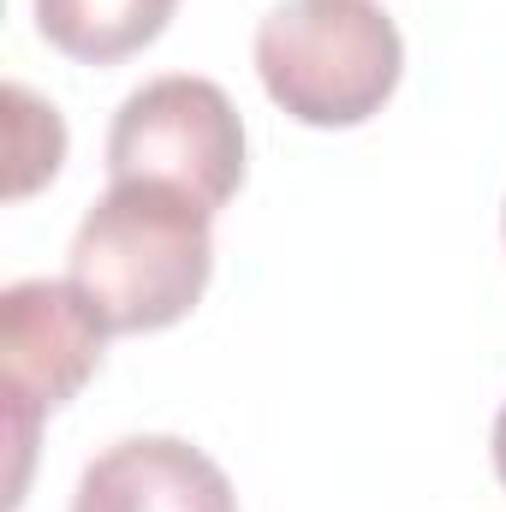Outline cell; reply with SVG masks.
<instances>
[{"mask_svg": "<svg viewBox=\"0 0 506 512\" xmlns=\"http://www.w3.org/2000/svg\"><path fill=\"white\" fill-rule=\"evenodd\" d=\"M256 72L292 120L364 126L405 72V42L376 0H280L256 24Z\"/></svg>", "mask_w": 506, "mask_h": 512, "instance_id": "2", "label": "cell"}, {"mask_svg": "<svg viewBox=\"0 0 506 512\" xmlns=\"http://www.w3.org/2000/svg\"><path fill=\"white\" fill-rule=\"evenodd\" d=\"M108 322L72 280H12L0 292V393L12 429V507L24 495V465L36 423L60 411L102 370Z\"/></svg>", "mask_w": 506, "mask_h": 512, "instance_id": "4", "label": "cell"}, {"mask_svg": "<svg viewBox=\"0 0 506 512\" xmlns=\"http://www.w3.org/2000/svg\"><path fill=\"white\" fill-rule=\"evenodd\" d=\"M72 512H239L227 471L179 435H126L78 477Z\"/></svg>", "mask_w": 506, "mask_h": 512, "instance_id": "5", "label": "cell"}, {"mask_svg": "<svg viewBox=\"0 0 506 512\" xmlns=\"http://www.w3.org/2000/svg\"><path fill=\"white\" fill-rule=\"evenodd\" d=\"M6 108H12V120H6V161H12L6 197H30L42 179L60 173L66 126H60V114H54L48 102H36L24 84H6Z\"/></svg>", "mask_w": 506, "mask_h": 512, "instance_id": "7", "label": "cell"}, {"mask_svg": "<svg viewBox=\"0 0 506 512\" xmlns=\"http://www.w3.org/2000/svg\"><path fill=\"white\" fill-rule=\"evenodd\" d=\"M108 179H149L209 215L245 185V120L215 78L167 72L131 90L108 126Z\"/></svg>", "mask_w": 506, "mask_h": 512, "instance_id": "3", "label": "cell"}, {"mask_svg": "<svg viewBox=\"0 0 506 512\" xmlns=\"http://www.w3.org/2000/svg\"><path fill=\"white\" fill-rule=\"evenodd\" d=\"M495 471H501V483H506V405H501V417H495Z\"/></svg>", "mask_w": 506, "mask_h": 512, "instance_id": "8", "label": "cell"}, {"mask_svg": "<svg viewBox=\"0 0 506 512\" xmlns=\"http://www.w3.org/2000/svg\"><path fill=\"white\" fill-rule=\"evenodd\" d=\"M179 0H36V30L90 66L126 60L137 48H149Z\"/></svg>", "mask_w": 506, "mask_h": 512, "instance_id": "6", "label": "cell"}, {"mask_svg": "<svg viewBox=\"0 0 506 512\" xmlns=\"http://www.w3.org/2000/svg\"><path fill=\"white\" fill-rule=\"evenodd\" d=\"M215 215L149 179H114L78 221L66 280L96 304L108 334H155L191 316L215 274Z\"/></svg>", "mask_w": 506, "mask_h": 512, "instance_id": "1", "label": "cell"}]
</instances>
